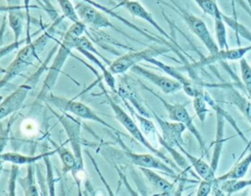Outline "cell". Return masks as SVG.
Here are the masks:
<instances>
[{
	"instance_id": "21",
	"label": "cell",
	"mask_w": 251,
	"mask_h": 196,
	"mask_svg": "<svg viewBox=\"0 0 251 196\" xmlns=\"http://www.w3.org/2000/svg\"><path fill=\"white\" fill-rule=\"evenodd\" d=\"M118 95L120 97L126 98L129 104L138 112L140 115H143L147 118H153L152 113L150 111V107H147L143 101L140 99L138 94L131 88V86L127 83V81H122L118 88Z\"/></svg>"
},
{
	"instance_id": "32",
	"label": "cell",
	"mask_w": 251,
	"mask_h": 196,
	"mask_svg": "<svg viewBox=\"0 0 251 196\" xmlns=\"http://www.w3.org/2000/svg\"><path fill=\"white\" fill-rule=\"evenodd\" d=\"M204 90L200 93H198L197 95H195L193 97V100H192V103H193V109L195 111V114L198 118V120L201 122H204L206 121V117H207V114L209 112V109H208V103L205 99V96H204Z\"/></svg>"
},
{
	"instance_id": "16",
	"label": "cell",
	"mask_w": 251,
	"mask_h": 196,
	"mask_svg": "<svg viewBox=\"0 0 251 196\" xmlns=\"http://www.w3.org/2000/svg\"><path fill=\"white\" fill-rule=\"evenodd\" d=\"M131 72L134 74L140 75L144 79L152 82L157 87H159L165 94H174L177 92L178 90L182 89V85L180 82H178L176 79L171 77L162 75L159 74H156L146 68H143L141 66H134L131 68Z\"/></svg>"
},
{
	"instance_id": "42",
	"label": "cell",
	"mask_w": 251,
	"mask_h": 196,
	"mask_svg": "<svg viewBox=\"0 0 251 196\" xmlns=\"http://www.w3.org/2000/svg\"><path fill=\"white\" fill-rule=\"evenodd\" d=\"M249 1V3H250V6H251V0H248Z\"/></svg>"
},
{
	"instance_id": "1",
	"label": "cell",
	"mask_w": 251,
	"mask_h": 196,
	"mask_svg": "<svg viewBox=\"0 0 251 196\" xmlns=\"http://www.w3.org/2000/svg\"><path fill=\"white\" fill-rule=\"evenodd\" d=\"M86 30V24L81 21L78 23H73L65 34L62 40L59 42V48L57 50L56 56L53 58L52 64L47 70V74L43 80L42 86L38 93L37 98L43 100V98L50 92L53 85L56 83L59 74L64 67L67 59L72 54V50L75 49L76 39L81 36Z\"/></svg>"
},
{
	"instance_id": "13",
	"label": "cell",
	"mask_w": 251,
	"mask_h": 196,
	"mask_svg": "<svg viewBox=\"0 0 251 196\" xmlns=\"http://www.w3.org/2000/svg\"><path fill=\"white\" fill-rule=\"evenodd\" d=\"M75 7L80 21L84 23L86 25H90L91 27H94V28L110 27L119 32H123L113 24L108 15L102 12L101 10H99L98 8L81 0L76 1L75 3Z\"/></svg>"
},
{
	"instance_id": "28",
	"label": "cell",
	"mask_w": 251,
	"mask_h": 196,
	"mask_svg": "<svg viewBox=\"0 0 251 196\" xmlns=\"http://www.w3.org/2000/svg\"><path fill=\"white\" fill-rule=\"evenodd\" d=\"M251 165V152H249L242 160L238 161L231 169L226 173L217 176L218 180H226L231 178H243L247 173Z\"/></svg>"
},
{
	"instance_id": "3",
	"label": "cell",
	"mask_w": 251,
	"mask_h": 196,
	"mask_svg": "<svg viewBox=\"0 0 251 196\" xmlns=\"http://www.w3.org/2000/svg\"><path fill=\"white\" fill-rule=\"evenodd\" d=\"M101 89L103 90L106 100L108 102V104L110 105L115 118L117 119V121L124 126V128L130 134L131 137H133L135 140H137L141 145H143L145 148H147L149 150V152L155 154L156 156L160 157L162 160H164L168 165H170L173 169H175L176 172H178V168L176 165L175 161H172L169 157H167L163 152H161L160 150L157 149V147H155L144 135V133L142 132L141 128L139 127V125L134 122V120L128 115V113H126L116 101H114V99L110 96V94L108 93L107 90H105V88L102 86V84H99Z\"/></svg>"
},
{
	"instance_id": "9",
	"label": "cell",
	"mask_w": 251,
	"mask_h": 196,
	"mask_svg": "<svg viewBox=\"0 0 251 196\" xmlns=\"http://www.w3.org/2000/svg\"><path fill=\"white\" fill-rule=\"evenodd\" d=\"M169 50L171 49L159 46H150L139 51L128 52L114 60L110 64L109 69L114 74H124L126 73L128 70H131L132 67L138 65L140 62H145L149 58L164 55L165 53L169 52Z\"/></svg>"
},
{
	"instance_id": "35",
	"label": "cell",
	"mask_w": 251,
	"mask_h": 196,
	"mask_svg": "<svg viewBox=\"0 0 251 196\" xmlns=\"http://www.w3.org/2000/svg\"><path fill=\"white\" fill-rule=\"evenodd\" d=\"M239 69L242 83L248 97L251 99V66L244 58H242L239 60Z\"/></svg>"
},
{
	"instance_id": "19",
	"label": "cell",
	"mask_w": 251,
	"mask_h": 196,
	"mask_svg": "<svg viewBox=\"0 0 251 196\" xmlns=\"http://www.w3.org/2000/svg\"><path fill=\"white\" fill-rule=\"evenodd\" d=\"M224 90L227 102L233 105L251 124V99L246 98L230 85H224Z\"/></svg>"
},
{
	"instance_id": "11",
	"label": "cell",
	"mask_w": 251,
	"mask_h": 196,
	"mask_svg": "<svg viewBox=\"0 0 251 196\" xmlns=\"http://www.w3.org/2000/svg\"><path fill=\"white\" fill-rule=\"evenodd\" d=\"M249 51H251V44L248 46L244 47H236V48H227V49H219L217 52L209 54L206 57L201 58L199 61L191 63V64H186L185 66L178 68L181 72L186 71L191 73L192 71L209 66L215 63H222V62H226V61H236L240 60L244 57L245 54H247Z\"/></svg>"
},
{
	"instance_id": "40",
	"label": "cell",
	"mask_w": 251,
	"mask_h": 196,
	"mask_svg": "<svg viewBox=\"0 0 251 196\" xmlns=\"http://www.w3.org/2000/svg\"><path fill=\"white\" fill-rule=\"evenodd\" d=\"M24 10H25V20H26V35H25V39H26V43L31 42V36H30V21H31V17H30V0H24Z\"/></svg>"
},
{
	"instance_id": "6",
	"label": "cell",
	"mask_w": 251,
	"mask_h": 196,
	"mask_svg": "<svg viewBox=\"0 0 251 196\" xmlns=\"http://www.w3.org/2000/svg\"><path fill=\"white\" fill-rule=\"evenodd\" d=\"M43 101H45L47 104L52 105L53 107L59 109L61 112H66L69 114H73L74 116L82 119V120H87L91 121L94 122H97L108 129L114 131L115 133H122L119 131L116 127L108 123L106 121H104L95 111H93L89 106L85 105L82 102L68 99L65 97H61L58 95H54L53 93H48L44 98Z\"/></svg>"
},
{
	"instance_id": "24",
	"label": "cell",
	"mask_w": 251,
	"mask_h": 196,
	"mask_svg": "<svg viewBox=\"0 0 251 196\" xmlns=\"http://www.w3.org/2000/svg\"><path fill=\"white\" fill-rule=\"evenodd\" d=\"M56 154V151H49V152H44L40 153L38 155H24L21 153L17 152H2L1 154V160L3 163H11V164H16V165H30V164H36L40 160H44L45 157L47 156H52Z\"/></svg>"
},
{
	"instance_id": "30",
	"label": "cell",
	"mask_w": 251,
	"mask_h": 196,
	"mask_svg": "<svg viewBox=\"0 0 251 196\" xmlns=\"http://www.w3.org/2000/svg\"><path fill=\"white\" fill-rule=\"evenodd\" d=\"M226 23L223 19V12L221 15L214 18V30L217 44L220 49H227V36Z\"/></svg>"
},
{
	"instance_id": "15",
	"label": "cell",
	"mask_w": 251,
	"mask_h": 196,
	"mask_svg": "<svg viewBox=\"0 0 251 196\" xmlns=\"http://www.w3.org/2000/svg\"><path fill=\"white\" fill-rule=\"evenodd\" d=\"M150 111L152 113V116L159 125L161 129V135L162 139L170 146L174 147L176 149V147L180 144H183V139H182V133L187 129L186 126L182 122H168L158 116L151 108Z\"/></svg>"
},
{
	"instance_id": "20",
	"label": "cell",
	"mask_w": 251,
	"mask_h": 196,
	"mask_svg": "<svg viewBox=\"0 0 251 196\" xmlns=\"http://www.w3.org/2000/svg\"><path fill=\"white\" fill-rule=\"evenodd\" d=\"M183 144H180L176 147L180 151V153L186 158V160L189 162L195 172L199 175L201 179H207V180H215L216 172L213 170L210 164L205 162L203 159L193 156L191 153H189L183 146Z\"/></svg>"
},
{
	"instance_id": "8",
	"label": "cell",
	"mask_w": 251,
	"mask_h": 196,
	"mask_svg": "<svg viewBox=\"0 0 251 196\" xmlns=\"http://www.w3.org/2000/svg\"><path fill=\"white\" fill-rule=\"evenodd\" d=\"M142 87L147 90L148 92H150L152 95H154L156 98H158L160 100V102L163 104L164 108L166 109L167 113H168V117L171 121L174 122H182L187 130L194 136V138L196 139V141L199 144L200 150L203 154H206L207 152V148H206V143L204 138L202 137L201 133L199 132V130L197 129L196 125L193 122V120L191 118V116L189 115L188 111L186 110L185 106L183 104H179V103H170L168 101H166L162 96H160L158 93H156L153 89L149 88L148 86L142 84Z\"/></svg>"
},
{
	"instance_id": "25",
	"label": "cell",
	"mask_w": 251,
	"mask_h": 196,
	"mask_svg": "<svg viewBox=\"0 0 251 196\" xmlns=\"http://www.w3.org/2000/svg\"><path fill=\"white\" fill-rule=\"evenodd\" d=\"M77 52H79L80 54H82L86 59H88L91 63H93L95 66H97L101 72H102V75H103V79L104 81L106 82V84L108 85V87L113 91V92H118L117 88H116V85H117V81H116V78L114 76V74L110 71L109 67L107 68L105 66V64L101 61L102 59L97 56L96 54L90 52V51H87V50H84V49H81V48H77L75 49Z\"/></svg>"
},
{
	"instance_id": "39",
	"label": "cell",
	"mask_w": 251,
	"mask_h": 196,
	"mask_svg": "<svg viewBox=\"0 0 251 196\" xmlns=\"http://www.w3.org/2000/svg\"><path fill=\"white\" fill-rule=\"evenodd\" d=\"M213 182L214 180L202 179L199 183V186L196 191L197 196H208L213 190Z\"/></svg>"
},
{
	"instance_id": "18",
	"label": "cell",
	"mask_w": 251,
	"mask_h": 196,
	"mask_svg": "<svg viewBox=\"0 0 251 196\" xmlns=\"http://www.w3.org/2000/svg\"><path fill=\"white\" fill-rule=\"evenodd\" d=\"M122 101L124 102L125 106L126 107V109L128 110V112L131 114V116L136 120V122H138V125L141 128L142 132L144 133V135L146 136V138L155 146L157 147V144L160 143L159 142V132L157 131V128L155 126V123L153 121L150 120V118H147L143 115H140L138 112L135 111V109L129 104V102L124 98L121 97Z\"/></svg>"
},
{
	"instance_id": "7",
	"label": "cell",
	"mask_w": 251,
	"mask_h": 196,
	"mask_svg": "<svg viewBox=\"0 0 251 196\" xmlns=\"http://www.w3.org/2000/svg\"><path fill=\"white\" fill-rule=\"evenodd\" d=\"M170 2L171 4H168L165 2H162V3L168 5L171 9L176 11L182 18V20L184 21L188 28L191 30V32L198 37V39L203 43V45L206 47V49L209 51L210 54L217 52L220 48L217 44L216 39H214V37L210 33L205 22L199 17L191 14L189 11L179 6L178 3L176 2L175 0H170Z\"/></svg>"
},
{
	"instance_id": "29",
	"label": "cell",
	"mask_w": 251,
	"mask_h": 196,
	"mask_svg": "<svg viewBox=\"0 0 251 196\" xmlns=\"http://www.w3.org/2000/svg\"><path fill=\"white\" fill-rule=\"evenodd\" d=\"M35 164L27 165L26 175L24 178L19 177L18 182L24 190L25 196H38L40 195L36 182H35Z\"/></svg>"
},
{
	"instance_id": "37",
	"label": "cell",
	"mask_w": 251,
	"mask_h": 196,
	"mask_svg": "<svg viewBox=\"0 0 251 196\" xmlns=\"http://www.w3.org/2000/svg\"><path fill=\"white\" fill-rule=\"evenodd\" d=\"M77 48H81V49H84V50H87V51H90V52L96 54L97 56H99V57L102 59V61H103L104 63L108 64V66H110V64L112 63V62H110L109 60H107L102 54H100V53L97 51V49L94 47L93 43H92L86 36H84V35H81V36H79V37L76 39L75 49H77Z\"/></svg>"
},
{
	"instance_id": "43",
	"label": "cell",
	"mask_w": 251,
	"mask_h": 196,
	"mask_svg": "<svg viewBox=\"0 0 251 196\" xmlns=\"http://www.w3.org/2000/svg\"><path fill=\"white\" fill-rule=\"evenodd\" d=\"M249 194H250V195H251V189H250V193H249Z\"/></svg>"
},
{
	"instance_id": "14",
	"label": "cell",
	"mask_w": 251,
	"mask_h": 196,
	"mask_svg": "<svg viewBox=\"0 0 251 196\" xmlns=\"http://www.w3.org/2000/svg\"><path fill=\"white\" fill-rule=\"evenodd\" d=\"M118 6L125 8L131 16L136 17V18H139V19L144 20L145 22H147L150 25H152L155 29H157V31H158L163 37H165L167 40H169L171 43H173L177 49H179V50L185 55V52H184L183 49L177 44L176 38L173 37V36H171V35L154 20V18L152 17V14H151L149 11H147V10L144 8V6L141 5L138 1H136V0H120Z\"/></svg>"
},
{
	"instance_id": "26",
	"label": "cell",
	"mask_w": 251,
	"mask_h": 196,
	"mask_svg": "<svg viewBox=\"0 0 251 196\" xmlns=\"http://www.w3.org/2000/svg\"><path fill=\"white\" fill-rule=\"evenodd\" d=\"M22 8L24 9V7H22L21 5L7 7L8 22H9V26L12 29L13 34H14V41L21 40L20 37L23 32L24 20H25V15H24Z\"/></svg>"
},
{
	"instance_id": "31",
	"label": "cell",
	"mask_w": 251,
	"mask_h": 196,
	"mask_svg": "<svg viewBox=\"0 0 251 196\" xmlns=\"http://www.w3.org/2000/svg\"><path fill=\"white\" fill-rule=\"evenodd\" d=\"M204 96H205V99H206V101H207V103H208V105L214 110V111H219L224 117H225V119H226V122H228L230 124H231V126L234 128V130L237 132V134L239 135V137L243 140V141H246L247 142V139H246V137L244 136V134H243V132L240 130V128L238 127V125L236 124V122H235V121L233 120V118L225 110V109H223L221 106H219L217 103H216V101L210 96V94L208 93V92H204Z\"/></svg>"
},
{
	"instance_id": "2",
	"label": "cell",
	"mask_w": 251,
	"mask_h": 196,
	"mask_svg": "<svg viewBox=\"0 0 251 196\" xmlns=\"http://www.w3.org/2000/svg\"><path fill=\"white\" fill-rule=\"evenodd\" d=\"M60 22L61 19L56 20L52 25H50L39 37L29 43H25V45L18 51L15 59L4 71L0 80L1 88H3L15 77L19 76L23 72L27 70L28 67L33 64V61L38 59L39 53L44 49L49 40L53 37V32Z\"/></svg>"
},
{
	"instance_id": "12",
	"label": "cell",
	"mask_w": 251,
	"mask_h": 196,
	"mask_svg": "<svg viewBox=\"0 0 251 196\" xmlns=\"http://www.w3.org/2000/svg\"><path fill=\"white\" fill-rule=\"evenodd\" d=\"M119 134L121 133H116L117 137L120 139ZM120 143L123 147V153L126 156V158L130 162L132 165L137 166L138 168H148V169H153L157 171H161L163 172H166L172 176H176V171L173 169L170 165H168L164 160H162L160 157L156 156L155 154H138L135 152H132L131 150L127 149L124 142L120 139Z\"/></svg>"
},
{
	"instance_id": "23",
	"label": "cell",
	"mask_w": 251,
	"mask_h": 196,
	"mask_svg": "<svg viewBox=\"0 0 251 196\" xmlns=\"http://www.w3.org/2000/svg\"><path fill=\"white\" fill-rule=\"evenodd\" d=\"M216 113V121H217V124H216V137H215V141H214V149H213V154H212V159H211V167L213 168V170L215 172H217L218 166H219V162H220V158H221V154L223 151V146L224 143L226 141V138L224 137L225 135V117L219 112V111H215Z\"/></svg>"
},
{
	"instance_id": "5",
	"label": "cell",
	"mask_w": 251,
	"mask_h": 196,
	"mask_svg": "<svg viewBox=\"0 0 251 196\" xmlns=\"http://www.w3.org/2000/svg\"><path fill=\"white\" fill-rule=\"evenodd\" d=\"M47 107L49 108V110L51 111V113L58 119L59 122L61 123V125L63 126L67 137H68V141L71 144V148L72 151L74 152L75 159H76V171L75 175L73 176L77 188H78V192L79 194H81V190H80V179L78 178V174L80 172H83V167H84V162H83V156H82V150H81V137H80V133H81V123L80 122L70 116L69 113L66 112H62V113H58L55 112L54 109L51 108V106H49V104H47Z\"/></svg>"
},
{
	"instance_id": "34",
	"label": "cell",
	"mask_w": 251,
	"mask_h": 196,
	"mask_svg": "<svg viewBox=\"0 0 251 196\" xmlns=\"http://www.w3.org/2000/svg\"><path fill=\"white\" fill-rule=\"evenodd\" d=\"M57 2H58V5L61 9L63 17L67 18L72 23L80 22V19L77 15L75 4L73 2H71V0H57Z\"/></svg>"
},
{
	"instance_id": "22",
	"label": "cell",
	"mask_w": 251,
	"mask_h": 196,
	"mask_svg": "<svg viewBox=\"0 0 251 196\" xmlns=\"http://www.w3.org/2000/svg\"><path fill=\"white\" fill-rule=\"evenodd\" d=\"M140 172L143 173L146 180L149 184L161 195H173L176 194V187L175 184L170 182L168 179L164 178L160 174H158L155 170L148 169V168H139Z\"/></svg>"
},
{
	"instance_id": "27",
	"label": "cell",
	"mask_w": 251,
	"mask_h": 196,
	"mask_svg": "<svg viewBox=\"0 0 251 196\" xmlns=\"http://www.w3.org/2000/svg\"><path fill=\"white\" fill-rule=\"evenodd\" d=\"M54 149L62 162L63 173L67 174L71 172L74 176L76 171V159L74 152L66 148L64 145H58L56 143H54Z\"/></svg>"
},
{
	"instance_id": "10",
	"label": "cell",
	"mask_w": 251,
	"mask_h": 196,
	"mask_svg": "<svg viewBox=\"0 0 251 196\" xmlns=\"http://www.w3.org/2000/svg\"><path fill=\"white\" fill-rule=\"evenodd\" d=\"M81 1H84V2H86V3H88V4H90V5H92V6L96 7V8H98L99 10H101L102 12H104L105 14H107L108 16H111V17L117 19L118 21H120L121 23H123L124 24H126L127 27H129V28L135 30L136 32H138L139 34H141L142 36H144V37L147 38L148 40L153 41V42H156V43H159V42L164 43L168 48H170L172 51H174V52L176 53V55L178 58H180L183 63H187V60H186L184 54H183L179 49H177L173 43H171L169 40H167L165 37H163L162 35L156 36L155 34H153V33H151V32H148L147 30H145V29H143V28H141V27H138L136 24H134L133 23L129 22L128 20H126V18H124L123 16H121L120 14H118V12H115L113 9H110V8L104 6L103 4H100L99 2H97V1H95V0H81Z\"/></svg>"
},
{
	"instance_id": "33",
	"label": "cell",
	"mask_w": 251,
	"mask_h": 196,
	"mask_svg": "<svg viewBox=\"0 0 251 196\" xmlns=\"http://www.w3.org/2000/svg\"><path fill=\"white\" fill-rule=\"evenodd\" d=\"M223 19H224L226 24H227L232 30H234V32L237 36L240 35L243 38H245L251 42V31L248 28H246L243 24L238 23L236 21V19L228 17L225 14H223Z\"/></svg>"
},
{
	"instance_id": "38",
	"label": "cell",
	"mask_w": 251,
	"mask_h": 196,
	"mask_svg": "<svg viewBox=\"0 0 251 196\" xmlns=\"http://www.w3.org/2000/svg\"><path fill=\"white\" fill-rule=\"evenodd\" d=\"M18 172H19V165L12 164V170H11V174L8 182V194L10 196H15L16 195V181L18 180Z\"/></svg>"
},
{
	"instance_id": "41",
	"label": "cell",
	"mask_w": 251,
	"mask_h": 196,
	"mask_svg": "<svg viewBox=\"0 0 251 196\" xmlns=\"http://www.w3.org/2000/svg\"><path fill=\"white\" fill-rule=\"evenodd\" d=\"M23 42H26L25 38L21 39V40H19V41H13L12 43H10V44H8V45H6V46H2V48H1V50H0L1 58H3L4 56H6V55L12 53L14 50L18 49V48L23 44Z\"/></svg>"
},
{
	"instance_id": "36",
	"label": "cell",
	"mask_w": 251,
	"mask_h": 196,
	"mask_svg": "<svg viewBox=\"0 0 251 196\" xmlns=\"http://www.w3.org/2000/svg\"><path fill=\"white\" fill-rule=\"evenodd\" d=\"M197 6L207 15L212 17L213 19L222 14L216 0H193Z\"/></svg>"
},
{
	"instance_id": "17",
	"label": "cell",
	"mask_w": 251,
	"mask_h": 196,
	"mask_svg": "<svg viewBox=\"0 0 251 196\" xmlns=\"http://www.w3.org/2000/svg\"><path fill=\"white\" fill-rule=\"evenodd\" d=\"M145 62L156 66L157 68L162 70L164 73L169 74L171 77H173V78L176 79L178 82H180L182 85V90L184 91V93L186 95L193 98L195 95H197L198 93L203 91V89L201 87H199L196 82L192 81L190 78H188L184 74H182L181 71L178 68H175L170 65H167L164 62L158 60L157 57L149 58Z\"/></svg>"
},
{
	"instance_id": "4",
	"label": "cell",
	"mask_w": 251,
	"mask_h": 196,
	"mask_svg": "<svg viewBox=\"0 0 251 196\" xmlns=\"http://www.w3.org/2000/svg\"><path fill=\"white\" fill-rule=\"evenodd\" d=\"M54 48L56 49V47H54ZM55 49L51 50L47 59H45V61L41 64V66H39V68L23 84L19 85L16 90H14L5 99L2 100V102L0 104V120L1 121H3L7 117L13 115L14 113L18 112L23 107L29 91L36 84L40 75L46 70H48L47 66H48V63H49L53 53L55 52Z\"/></svg>"
}]
</instances>
